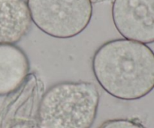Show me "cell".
<instances>
[{"instance_id":"obj_1","label":"cell","mask_w":154,"mask_h":128,"mask_svg":"<svg viewBox=\"0 0 154 128\" xmlns=\"http://www.w3.org/2000/svg\"><path fill=\"white\" fill-rule=\"evenodd\" d=\"M92 67L98 83L117 99L138 100L154 89V52L144 43L109 40L96 51Z\"/></svg>"},{"instance_id":"obj_2","label":"cell","mask_w":154,"mask_h":128,"mask_svg":"<svg viewBox=\"0 0 154 128\" xmlns=\"http://www.w3.org/2000/svg\"><path fill=\"white\" fill-rule=\"evenodd\" d=\"M99 95L90 82H63L50 87L38 109L39 128H91L97 115Z\"/></svg>"},{"instance_id":"obj_3","label":"cell","mask_w":154,"mask_h":128,"mask_svg":"<svg viewBox=\"0 0 154 128\" xmlns=\"http://www.w3.org/2000/svg\"><path fill=\"white\" fill-rule=\"evenodd\" d=\"M32 21L44 33L66 39L81 34L93 15L90 0H27Z\"/></svg>"},{"instance_id":"obj_4","label":"cell","mask_w":154,"mask_h":128,"mask_svg":"<svg viewBox=\"0 0 154 128\" xmlns=\"http://www.w3.org/2000/svg\"><path fill=\"white\" fill-rule=\"evenodd\" d=\"M112 18L125 39L154 43V0H114Z\"/></svg>"},{"instance_id":"obj_5","label":"cell","mask_w":154,"mask_h":128,"mask_svg":"<svg viewBox=\"0 0 154 128\" xmlns=\"http://www.w3.org/2000/svg\"><path fill=\"white\" fill-rule=\"evenodd\" d=\"M32 22L25 0H0V44L20 41L29 31Z\"/></svg>"},{"instance_id":"obj_6","label":"cell","mask_w":154,"mask_h":128,"mask_svg":"<svg viewBox=\"0 0 154 128\" xmlns=\"http://www.w3.org/2000/svg\"><path fill=\"white\" fill-rule=\"evenodd\" d=\"M26 54L15 45L0 44V96L16 91L29 72Z\"/></svg>"},{"instance_id":"obj_7","label":"cell","mask_w":154,"mask_h":128,"mask_svg":"<svg viewBox=\"0 0 154 128\" xmlns=\"http://www.w3.org/2000/svg\"><path fill=\"white\" fill-rule=\"evenodd\" d=\"M99 128H145L136 121L129 119H113L105 121Z\"/></svg>"},{"instance_id":"obj_8","label":"cell","mask_w":154,"mask_h":128,"mask_svg":"<svg viewBox=\"0 0 154 128\" xmlns=\"http://www.w3.org/2000/svg\"><path fill=\"white\" fill-rule=\"evenodd\" d=\"M10 128H39V127L33 121H21L15 123Z\"/></svg>"},{"instance_id":"obj_9","label":"cell","mask_w":154,"mask_h":128,"mask_svg":"<svg viewBox=\"0 0 154 128\" xmlns=\"http://www.w3.org/2000/svg\"><path fill=\"white\" fill-rule=\"evenodd\" d=\"M105 1H108V0H90L92 3H100V2H104Z\"/></svg>"}]
</instances>
